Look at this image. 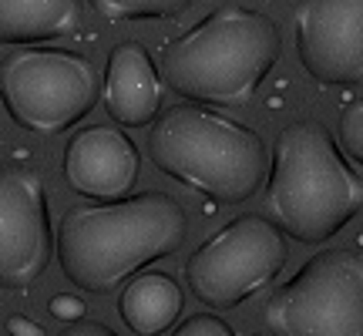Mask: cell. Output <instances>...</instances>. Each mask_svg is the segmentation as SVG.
Wrapping results in <instances>:
<instances>
[{"instance_id": "cell-15", "label": "cell", "mask_w": 363, "mask_h": 336, "mask_svg": "<svg viewBox=\"0 0 363 336\" xmlns=\"http://www.w3.org/2000/svg\"><path fill=\"white\" fill-rule=\"evenodd\" d=\"M340 145L357 165H363V98L340 111Z\"/></svg>"}, {"instance_id": "cell-17", "label": "cell", "mask_w": 363, "mask_h": 336, "mask_svg": "<svg viewBox=\"0 0 363 336\" xmlns=\"http://www.w3.org/2000/svg\"><path fill=\"white\" fill-rule=\"evenodd\" d=\"M51 316L65 320V323H78V320H84V303L71 293H57L51 299Z\"/></svg>"}, {"instance_id": "cell-18", "label": "cell", "mask_w": 363, "mask_h": 336, "mask_svg": "<svg viewBox=\"0 0 363 336\" xmlns=\"http://www.w3.org/2000/svg\"><path fill=\"white\" fill-rule=\"evenodd\" d=\"M57 336H118L111 326L98 323V320H78V323H67Z\"/></svg>"}, {"instance_id": "cell-4", "label": "cell", "mask_w": 363, "mask_h": 336, "mask_svg": "<svg viewBox=\"0 0 363 336\" xmlns=\"http://www.w3.org/2000/svg\"><path fill=\"white\" fill-rule=\"evenodd\" d=\"M152 165L212 202L239 206L262 189L269 155L256 128L202 104H175L148 131Z\"/></svg>"}, {"instance_id": "cell-8", "label": "cell", "mask_w": 363, "mask_h": 336, "mask_svg": "<svg viewBox=\"0 0 363 336\" xmlns=\"http://www.w3.org/2000/svg\"><path fill=\"white\" fill-rule=\"evenodd\" d=\"M54 256L48 189L38 168L0 165V289H30Z\"/></svg>"}, {"instance_id": "cell-13", "label": "cell", "mask_w": 363, "mask_h": 336, "mask_svg": "<svg viewBox=\"0 0 363 336\" xmlns=\"http://www.w3.org/2000/svg\"><path fill=\"white\" fill-rule=\"evenodd\" d=\"M185 293L169 272H138L135 279L121 286L118 313L128 323L131 333L138 336H162L165 330L179 323Z\"/></svg>"}, {"instance_id": "cell-10", "label": "cell", "mask_w": 363, "mask_h": 336, "mask_svg": "<svg viewBox=\"0 0 363 336\" xmlns=\"http://www.w3.org/2000/svg\"><path fill=\"white\" fill-rule=\"evenodd\" d=\"M142 155L128 131L88 125L71 135L65 148V179L74 195L94 202L128 198L131 185L138 181Z\"/></svg>"}, {"instance_id": "cell-16", "label": "cell", "mask_w": 363, "mask_h": 336, "mask_svg": "<svg viewBox=\"0 0 363 336\" xmlns=\"http://www.w3.org/2000/svg\"><path fill=\"white\" fill-rule=\"evenodd\" d=\"M172 336H235V330L222 316H212V313H195V316H185Z\"/></svg>"}, {"instance_id": "cell-1", "label": "cell", "mask_w": 363, "mask_h": 336, "mask_svg": "<svg viewBox=\"0 0 363 336\" xmlns=\"http://www.w3.org/2000/svg\"><path fill=\"white\" fill-rule=\"evenodd\" d=\"M189 233V215L169 192H135L118 202L67 208L54 235L65 279L84 293H115L145 266L175 256Z\"/></svg>"}, {"instance_id": "cell-5", "label": "cell", "mask_w": 363, "mask_h": 336, "mask_svg": "<svg viewBox=\"0 0 363 336\" xmlns=\"http://www.w3.org/2000/svg\"><path fill=\"white\" fill-rule=\"evenodd\" d=\"M0 101L17 128L54 138L101 101V74L88 54L65 47H13L0 57Z\"/></svg>"}, {"instance_id": "cell-11", "label": "cell", "mask_w": 363, "mask_h": 336, "mask_svg": "<svg viewBox=\"0 0 363 336\" xmlns=\"http://www.w3.org/2000/svg\"><path fill=\"white\" fill-rule=\"evenodd\" d=\"M162 74H158L152 54L138 40H121L111 47L101 81L104 111L125 128L155 125L162 108Z\"/></svg>"}, {"instance_id": "cell-7", "label": "cell", "mask_w": 363, "mask_h": 336, "mask_svg": "<svg viewBox=\"0 0 363 336\" xmlns=\"http://www.w3.org/2000/svg\"><path fill=\"white\" fill-rule=\"evenodd\" d=\"M286 233L259 212L219 225L185 262V286L208 310H235L283 272Z\"/></svg>"}, {"instance_id": "cell-6", "label": "cell", "mask_w": 363, "mask_h": 336, "mask_svg": "<svg viewBox=\"0 0 363 336\" xmlns=\"http://www.w3.org/2000/svg\"><path fill=\"white\" fill-rule=\"evenodd\" d=\"M269 336H363V252L323 249L272 289L262 306Z\"/></svg>"}, {"instance_id": "cell-9", "label": "cell", "mask_w": 363, "mask_h": 336, "mask_svg": "<svg viewBox=\"0 0 363 336\" xmlns=\"http://www.w3.org/2000/svg\"><path fill=\"white\" fill-rule=\"evenodd\" d=\"M293 34L299 65L316 84H363V0H296Z\"/></svg>"}, {"instance_id": "cell-19", "label": "cell", "mask_w": 363, "mask_h": 336, "mask_svg": "<svg viewBox=\"0 0 363 336\" xmlns=\"http://www.w3.org/2000/svg\"><path fill=\"white\" fill-rule=\"evenodd\" d=\"M7 333L11 336H48L44 326L34 323L30 316H11V320H7Z\"/></svg>"}, {"instance_id": "cell-3", "label": "cell", "mask_w": 363, "mask_h": 336, "mask_svg": "<svg viewBox=\"0 0 363 336\" xmlns=\"http://www.w3.org/2000/svg\"><path fill=\"white\" fill-rule=\"evenodd\" d=\"M272 222L303 246L343 233L363 208V179L323 121L299 118L276 135L266 179Z\"/></svg>"}, {"instance_id": "cell-2", "label": "cell", "mask_w": 363, "mask_h": 336, "mask_svg": "<svg viewBox=\"0 0 363 336\" xmlns=\"http://www.w3.org/2000/svg\"><path fill=\"white\" fill-rule=\"evenodd\" d=\"M279 51L283 34L269 13L222 4L162 47L158 74L189 104L242 108L269 78Z\"/></svg>"}, {"instance_id": "cell-14", "label": "cell", "mask_w": 363, "mask_h": 336, "mask_svg": "<svg viewBox=\"0 0 363 336\" xmlns=\"http://www.w3.org/2000/svg\"><path fill=\"white\" fill-rule=\"evenodd\" d=\"M94 11L111 24H125V21H165L175 13L189 11L192 0H88Z\"/></svg>"}, {"instance_id": "cell-12", "label": "cell", "mask_w": 363, "mask_h": 336, "mask_svg": "<svg viewBox=\"0 0 363 336\" xmlns=\"http://www.w3.org/2000/svg\"><path fill=\"white\" fill-rule=\"evenodd\" d=\"M84 0H0V44L34 47L81 30Z\"/></svg>"}]
</instances>
